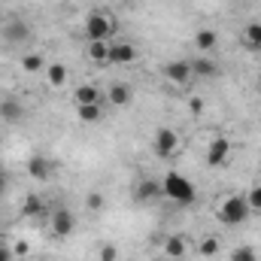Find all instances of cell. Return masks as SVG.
I'll return each mask as SVG.
<instances>
[{"label": "cell", "mask_w": 261, "mask_h": 261, "mask_svg": "<svg viewBox=\"0 0 261 261\" xmlns=\"http://www.w3.org/2000/svg\"><path fill=\"white\" fill-rule=\"evenodd\" d=\"M161 189H164V197H170V200H173V203H179V206L195 203V186H192L182 173H176V170H170V173L164 176Z\"/></svg>", "instance_id": "obj_1"}, {"label": "cell", "mask_w": 261, "mask_h": 261, "mask_svg": "<svg viewBox=\"0 0 261 261\" xmlns=\"http://www.w3.org/2000/svg\"><path fill=\"white\" fill-rule=\"evenodd\" d=\"M116 34V21L107 12H91L85 18V40L88 43H110Z\"/></svg>", "instance_id": "obj_2"}, {"label": "cell", "mask_w": 261, "mask_h": 261, "mask_svg": "<svg viewBox=\"0 0 261 261\" xmlns=\"http://www.w3.org/2000/svg\"><path fill=\"white\" fill-rule=\"evenodd\" d=\"M249 200L240 195H231L222 200V206H219V222H225V225H243L246 219H249Z\"/></svg>", "instance_id": "obj_3"}, {"label": "cell", "mask_w": 261, "mask_h": 261, "mask_svg": "<svg viewBox=\"0 0 261 261\" xmlns=\"http://www.w3.org/2000/svg\"><path fill=\"white\" fill-rule=\"evenodd\" d=\"M34 37V28L24 21V18H9L6 24H3V40L9 43V46H21V43H28Z\"/></svg>", "instance_id": "obj_4"}, {"label": "cell", "mask_w": 261, "mask_h": 261, "mask_svg": "<svg viewBox=\"0 0 261 261\" xmlns=\"http://www.w3.org/2000/svg\"><path fill=\"white\" fill-rule=\"evenodd\" d=\"M152 146H155V155H158V158H170V155L179 149V134L173 128H158Z\"/></svg>", "instance_id": "obj_5"}, {"label": "cell", "mask_w": 261, "mask_h": 261, "mask_svg": "<svg viewBox=\"0 0 261 261\" xmlns=\"http://www.w3.org/2000/svg\"><path fill=\"white\" fill-rule=\"evenodd\" d=\"M231 155V140L228 137H213L210 146H206V164L210 167H222Z\"/></svg>", "instance_id": "obj_6"}, {"label": "cell", "mask_w": 261, "mask_h": 261, "mask_svg": "<svg viewBox=\"0 0 261 261\" xmlns=\"http://www.w3.org/2000/svg\"><path fill=\"white\" fill-rule=\"evenodd\" d=\"M164 76H167V82H173V85H192V67L189 61H170V64H164Z\"/></svg>", "instance_id": "obj_7"}, {"label": "cell", "mask_w": 261, "mask_h": 261, "mask_svg": "<svg viewBox=\"0 0 261 261\" xmlns=\"http://www.w3.org/2000/svg\"><path fill=\"white\" fill-rule=\"evenodd\" d=\"M73 228H76L73 213H70L67 206H58V210L52 213V234H55V237H70Z\"/></svg>", "instance_id": "obj_8"}, {"label": "cell", "mask_w": 261, "mask_h": 261, "mask_svg": "<svg viewBox=\"0 0 261 261\" xmlns=\"http://www.w3.org/2000/svg\"><path fill=\"white\" fill-rule=\"evenodd\" d=\"M161 195H164V189H161V182L152 179V176H143V179L137 182V192H134V197H137L140 203H152V200H158Z\"/></svg>", "instance_id": "obj_9"}, {"label": "cell", "mask_w": 261, "mask_h": 261, "mask_svg": "<svg viewBox=\"0 0 261 261\" xmlns=\"http://www.w3.org/2000/svg\"><path fill=\"white\" fill-rule=\"evenodd\" d=\"M137 61V46L134 43H110V64H134Z\"/></svg>", "instance_id": "obj_10"}, {"label": "cell", "mask_w": 261, "mask_h": 261, "mask_svg": "<svg viewBox=\"0 0 261 261\" xmlns=\"http://www.w3.org/2000/svg\"><path fill=\"white\" fill-rule=\"evenodd\" d=\"M28 173H31L34 179L46 182V179H49V173H52V161H49L46 155H40V152H37V155H31V158H28Z\"/></svg>", "instance_id": "obj_11"}, {"label": "cell", "mask_w": 261, "mask_h": 261, "mask_svg": "<svg viewBox=\"0 0 261 261\" xmlns=\"http://www.w3.org/2000/svg\"><path fill=\"white\" fill-rule=\"evenodd\" d=\"M0 119L9 122V125H18V122L24 119V107H21L15 97H3V100H0Z\"/></svg>", "instance_id": "obj_12"}, {"label": "cell", "mask_w": 261, "mask_h": 261, "mask_svg": "<svg viewBox=\"0 0 261 261\" xmlns=\"http://www.w3.org/2000/svg\"><path fill=\"white\" fill-rule=\"evenodd\" d=\"M189 67H192V76H195V79H213V76L219 73L216 61H213V58H206V55L192 58V61H189Z\"/></svg>", "instance_id": "obj_13"}, {"label": "cell", "mask_w": 261, "mask_h": 261, "mask_svg": "<svg viewBox=\"0 0 261 261\" xmlns=\"http://www.w3.org/2000/svg\"><path fill=\"white\" fill-rule=\"evenodd\" d=\"M107 100H110V107H128L130 100H134V91L125 82H113L110 91H107Z\"/></svg>", "instance_id": "obj_14"}, {"label": "cell", "mask_w": 261, "mask_h": 261, "mask_svg": "<svg viewBox=\"0 0 261 261\" xmlns=\"http://www.w3.org/2000/svg\"><path fill=\"white\" fill-rule=\"evenodd\" d=\"M240 40H243V49L261 52V24L258 21H249V24L243 28V34H240Z\"/></svg>", "instance_id": "obj_15"}, {"label": "cell", "mask_w": 261, "mask_h": 261, "mask_svg": "<svg viewBox=\"0 0 261 261\" xmlns=\"http://www.w3.org/2000/svg\"><path fill=\"white\" fill-rule=\"evenodd\" d=\"M186 252H189V243H186V237L173 234V237H167V240H164V255H167L170 261H179Z\"/></svg>", "instance_id": "obj_16"}, {"label": "cell", "mask_w": 261, "mask_h": 261, "mask_svg": "<svg viewBox=\"0 0 261 261\" xmlns=\"http://www.w3.org/2000/svg\"><path fill=\"white\" fill-rule=\"evenodd\" d=\"M216 43H219V34L213 31V28H200L195 34V46L200 55H206V52H213L216 49Z\"/></svg>", "instance_id": "obj_17"}, {"label": "cell", "mask_w": 261, "mask_h": 261, "mask_svg": "<svg viewBox=\"0 0 261 261\" xmlns=\"http://www.w3.org/2000/svg\"><path fill=\"white\" fill-rule=\"evenodd\" d=\"M76 116H79V122H85V125L100 122V116H103V100H100V103H85V107H76Z\"/></svg>", "instance_id": "obj_18"}, {"label": "cell", "mask_w": 261, "mask_h": 261, "mask_svg": "<svg viewBox=\"0 0 261 261\" xmlns=\"http://www.w3.org/2000/svg\"><path fill=\"white\" fill-rule=\"evenodd\" d=\"M76 107H85V103H100V91L94 85H79L76 88Z\"/></svg>", "instance_id": "obj_19"}, {"label": "cell", "mask_w": 261, "mask_h": 261, "mask_svg": "<svg viewBox=\"0 0 261 261\" xmlns=\"http://www.w3.org/2000/svg\"><path fill=\"white\" fill-rule=\"evenodd\" d=\"M43 210H46V203H43V197H37V195H28L24 203H21V216H28V219L43 216Z\"/></svg>", "instance_id": "obj_20"}, {"label": "cell", "mask_w": 261, "mask_h": 261, "mask_svg": "<svg viewBox=\"0 0 261 261\" xmlns=\"http://www.w3.org/2000/svg\"><path fill=\"white\" fill-rule=\"evenodd\" d=\"M88 58L94 64H110V43H88Z\"/></svg>", "instance_id": "obj_21"}, {"label": "cell", "mask_w": 261, "mask_h": 261, "mask_svg": "<svg viewBox=\"0 0 261 261\" xmlns=\"http://www.w3.org/2000/svg\"><path fill=\"white\" fill-rule=\"evenodd\" d=\"M46 76H49V85H52V88H61L67 82V67L64 64H49Z\"/></svg>", "instance_id": "obj_22"}, {"label": "cell", "mask_w": 261, "mask_h": 261, "mask_svg": "<svg viewBox=\"0 0 261 261\" xmlns=\"http://www.w3.org/2000/svg\"><path fill=\"white\" fill-rule=\"evenodd\" d=\"M21 67H24L28 73H40V70L46 67V58H43L40 52H28V55L21 58Z\"/></svg>", "instance_id": "obj_23"}, {"label": "cell", "mask_w": 261, "mask_h": 261, "mask_svg": "<svg viewBox=\"0 0 261 261\" xmlns=\"http://www.w3.org/2000/svg\"><path fill=\"white\" fill-rule=\"evenodd\" d=\"M197 252H200L203 258L219 255V240H216V237H203V240H200V246H197Z\"/></svg>", "instance_id": "obj_24"}, {"label": "cell", "mask_w": 261, "mask_h": 261, "mask_svg": "<svg viewBox=\"0 0 261 261\" xmlns=\"http://www.w3.org/2000/svg\"><path fill=\"white\" fill-rule=\"evenodd\" d=\"M231 261H258V252H255L252 246H237V249L231 252Z\"/></svg>", "instance_id": "obj_25"}, {"label": "cell", "mask_w": 261, "mask_h": 261, "mask_svg": "<svg viewBox=\"0 0 261 261\" xmlns=\"http://www.w3.org/2000/svg\"><path fill=\"white\" fill-rule=\"evenodd\" d=\"M85 206H88L91 213H100V210L107 206V197L100 195V192H91V195L85 197Z\"/></svg>", "instance_id": "obj_26"}, {"label": "cell", "mask_w": 261, "mask_h": 261, "mask_svg": "<svg viewBox=\"0 0 261 261\" xmlns=\"http://www.w3.org/2000/svg\"><path fill=\"white\" fill-rule=\"evenodd\" d=\"M116 258H119V249H116L113 243L100 246V255H97V261H116Z\"/></svg>", "instance_id": "obj_27"}, {"label": "cell", "mask_w": 261, "mask_h": 261, "mask_svg": "<svg viewBox=\"0 0 261 261\" xmlns=\"http://www.w3.org/2000/svg\"><path fill=\"white\" fill-rule=\"evenodd\" d=\"M246 200H249V210H255V213H261V186H255L249 195H246Z\"/></svg>", "instance_id": "obj_28"}, {"label": "cell", "mask_w": 261, "mask_h": 261, "mask_svg": "<svg viewBox=\"0 0 261 261\" xmlns=\"http://www.w3.org/2000/svg\"><path fill=\"white\" fill-rule=\"evenodd\" d=\"M28 252H31L28 240H15V246H12V255H18V258H28Z\"/></svg>", "instance_id": "obj_29"}, {"label": "cell", "mask_w": 261, "mask_h": 261, "mask_svg": "<svg viewBox=\"0 0 261 261\" xmlns=\"http://www.w3.org/2000/svg\"><path fill=\"white\" fill-rule=\"evenodd\" d=\"M189 107H192V113H195V116L203 113V100H200V97H192V103H189Z\"/></svg>", "instance_id": "obj_30"}, {"label": "cell", "mask_w": 261, "mask_h": 261, "mask_svg": "<svg viewBox=\"0 0 261 261\" xmlns=\"http://www.w3.org/2000/svg\"><path fill=\"white\" fill-rule=\"evenodd\" d=\"M0 261H12V249H6L3 243H0Z\"/></svg>", "instance_id": "obj_31"}, {"label": "cell", "mask_w": 261, "mask_h": 261, "mask_svg": "<svg viewBox=\"0 0 261 261\" xmlns=\"http://www.w3.org/2000/svg\"><path fill=\"white\" fill-rule=\"evenodd\" d=\"M6 189H9V179H6V173L0 170V195H6Z\"/></svg>", "instance_id": "obj_32"}, {"label": "cell", "mask_w": 261, "mask_h": 261, "mask_svg": "<svg viewBox=\"0 0 261 261\" xmlns=\"http://www.w3.org/2000/svg\"><path fill=\"white\" fill-rule=\"evenodd\" d=\"M24 261H49V258H24Z\"/></svg>", "instance_id": "obj_33"}, {"label": "cell", "mask_w": 261, "mask_h": 261, "mask_svg": "<svg viewBox=\"0 0 261 261\" xmlns=\"http://www.w3.org/2000/svg\"><path fill=\"white\" fill-rule=\"evenodd\" d=\"M158 261H170V258H158Z\"/></svg>", "instance_id": "obj_34"}, {"label": "cell", "mask_w": 261, "mask_h": 261, "mask_svg": "<svg viewBox=\"0 0 261 261\" xmlns=\"http://www.w3.org/2000/svg\"><path fill=\"white\" fill-rule=\"evenodd\" d=\"M134 3H140V0H134Z\"/></svg>", "instance_id": "obj_35"}, {"label": "cell", "mask_w": 261, "mask_h": 261, "mask_svg": "<svg viewBox=\"0 0 261 261\" xmlns=\"http://www.w3.org/2000/svg\"><path fill=\"white\" fill-rule=\"evenodd\" d=\"M258 82H261V76H258Z\"/></svg>", "instance_id": "obj_36"}]
</instances>
